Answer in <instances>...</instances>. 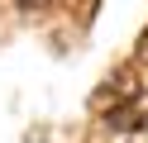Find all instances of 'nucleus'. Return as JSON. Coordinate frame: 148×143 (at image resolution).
<instances>
[{"label": "nucleus", "instance_id": "obj_1", "mask_svg": "<svg viewBox=\"0 0 148 143\" xmlns=\"http://www.w3.org/2000/svg\"><path fill=\"white\" fill-rule=\"evenodd\" d=\"M105 124L115 133H134V129H143L148 124V114H143V105H134V100H124V105H110V114H105Z\"/></svg>", "mask_w": 148, "mask_h": 143}, {"label": "nucleus", "instance_id": "obj_2", "mask_svg": "<svg viewBox=\"0 0 148 143\" xmlns=\"http://www.w3.org/2000/svg\"><path fill=\"white\" fill-rule=\"evenodd\" d=\"M19 10H43V5H53V0H14Z\"/></svg>", "mask_w": 148, "mask_h": 143}, {"label": "nucleus", "instance_id": "obj_3", "mask_svg": "<svg viewBox=\"0 0 148 143\" xmlns=\"http://www.w3.org/2000/svg\"><path fill=\"white\" fill-rule=\"evenodd\" d=\"M138 48H143V53H148V29H143V38H138Z\"/></svg>", "mask_w": 148, "mask_h": 143}]
</instances>
